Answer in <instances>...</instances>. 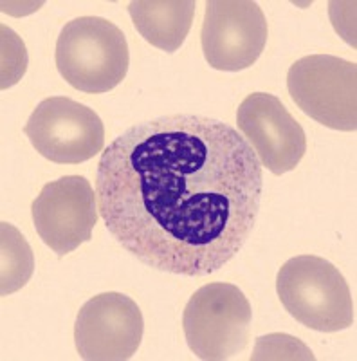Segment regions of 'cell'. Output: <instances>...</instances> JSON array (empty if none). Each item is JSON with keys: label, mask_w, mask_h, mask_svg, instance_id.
<instances>
[{"label": "cell", "mask_w": 357, "mask_h": 361, "mask_svg": "<svg viewBox=\"0 0 357 361\" xmlns=\"http://www.w3.org/2000/svg\"><path fill=\"white\" fill-rule=\"evenodd\" d=\"M262 163L231 125L172 114L132 125L96 172L107 230L144 266L206 276L247 243L263 193Z\"/></svg>", "instance_id": "cell-1"}, {"label": "cell", "mask_w": 357, "mask_h": 361, "mask_svg": "<svg viewBox=\"0 0 357 361\" xmlns=\"http://www.w3.org/2000/svg\"><path fill=\"white\" fill-rule=\"evenodd\" d=\"M276 293L285 311L305 327L337 333L356 322V307L345 276L316 255H300L280 267Z\"/></svg>", "instance_id": "cell-2"}, {"label": "cell", "mask_w": 357, "mask_h": 361, "mask_svg": "<svg viewBox=\"0 0 357 361\" xmlns=\"http://www.w3.org/2000/svg\"><path fill=\"white\" fill-rule=\"evenodd\" d=\"M128 62L127 38L107 18H74L58 37V73L82 92L103 94L115 89L127 76Z\"/></svg>", "instance_id": "cell-3"}, {"label": "cell", "mask_w": 357, "mask_h": 361, "mask_svg": "<svg viewBox=\"0 0 357 361\" xmlns=\"http://www.w3.org/2000/svg\"><path fill=\"white\" fill-rule=\"evenodd\" d=\"M251 304L233 283H208L193 293L182 314L186 343L199 360H233L249 343Z\"/></svg>", "instance_id": "cell-4"}, {"label": "cell", "mask_w": 357, "mask_h": 361, "mask_svg": "<svg viewBox=\"0 0 357 361\" xmlns=\"http://www.w3.org/2000/svg\"><path fill=\"white\" fill-rule=\"evenodd\" d=\"M292 102L332 130L357 128V66L330 54L300 58L287 73Z\"/></svg>", "instance_id": "cell-5"}, {"label": "cell", "mask_w": 357, "mask_h": 361, "mask_svg": "<svg viewBox=\"0 0 357 361\" xmlns=\"http://www.w3.org/2000/svg\"><path fill=\"white\" fill-rule=\"evenodd\" d=\"M42 157L60 164L89 161L105 147V127L92 109L65 96H53L37 105L24 127Z\"/></svg>", "instance_id": "cell-6"}, {"label": "cell", "mask_w": 357, "mask_h": 361, "mask_svg": "<svg viewBox=\"0 0 357 361\" xmlns=\"http://www.w3.org/2000/svg\"><path fill=\"white\" fill-rule=\"evenodd\" d=\"M267 20L262 8L251 0H210L202 22V53L217 71H244L263 53Z\"/></svg>", "instance_id": "cell-7"}, {"label": "cell", "mask_w": 357, "mask_h": 361, "mask_svg": "<svg viewBox=\"0 0 357 361\" xmlns=\"http://www.w3.org/2000/svg\"><path fill=\"white\" fill-rule=\"evenodd\" d=\"M42 243L62 259L92 238L98 222V199L83 176H65L47 183L31 206Z\"/></svg>", "instance_id": "cell-8"}, {"label": "cell", "mask_w": 357, "mask_h": 361, "mask_svg": "<svg viewBox=\"0 0 357 361\" xmlns=\"http://www.w3.org/2000/svg\"><path fill=\"white\" fill-rule=\"evenodd\" d=\"M143 333V312L130 296L101 293L80 309L74 341L85 361H127L139 349Z\"/></svg>", "instance_id": "cell-9"}, {"label": "cell", "mask_w": 357, "mask_h": 361, "mask_svg": "<svg viewBox=\"0 0 357 361\" xmlns=\"http://www.w3.org/2000/svg\"><path fill=\"white\" fill-rule=\"evenodd\" d=\"M237 125L262 166L275 176L294 170L307 152L305 130L275 94L247 96L238 107Z\"/></svg>", "instance_id": "cell-10"}, {"label": "cell", "mask_w": 357, "mask_h": 361, "mask_svg": "<svg viewBox=\"0 0 357 361\" xmlns=\"http://www.w3.org/2000/svg\"><path fill=\"white\" fill-rule=\"evenodd\" d=\"M195 6V0H136L128 4V13L148 44L175 53L192 29Z\"/></svg>", "instance_id": "cell-11"}, {"label": "cell", "mask_w": 357, "mask_h": 361, "mask_svg": "<svg viewBox=\"0 0 357 361\" xmlns=\"http://www.w3.org/2000/svg\"><path fill=\"white\" fill-rule=\"evenodd\" d=\"M0 253H2V275L0 293L13 295L31 280L35 271V257L24 235L9 222L0 224Z\"/></svg>", "instance_id": "cell-12"}, {"label": "cell", "mask_w": 357, "mask_h": 361, "mask_svg": "<svg viewBox=\"0 0 357 361\" xmlns=\"http://www.w3.org/2000/svg\"><path fill=\"white\" fill-rule=\"evenodd\" d=\"M251 360H314V354L298 338L287 334H269L256 340Z\"/></svg>", "instance_id": "cell-13"}, {"label": "cell", "mask_w": 357, "mask_h": 361, "mask_svg": "<svg viewBox=\"0 0 357 361\" xmlns=\"http://www.w3.org/2000/svg\"><path fill=\"white\" fill-rule=\"evenodd\" d=\"M27 66L24 42L15 31L2 25V89L15 85L24 76Z\"/></svg>", "instance_id": "cell-14"}]
</instances>
